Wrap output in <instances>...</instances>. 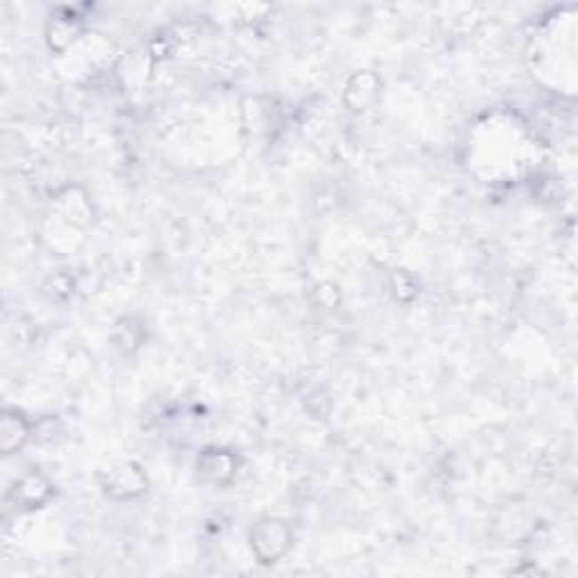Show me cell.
<instances>
[{"mask_svg": "<svg viewBox=\"0 0 578 578\" xmlns=\"http://www.w3.org/2000/svg\"><path fill=\"white\" fill-rule=\"evenodd\" d=\"M289 542H292L289 526L280 519L265 518L255 522L251 529V549L260 563H276L287 551Z\"/></svg>", "mask_w": 578, "mask_h": 578, "instance_id": "obj_1", "label": "cell"}, {"mask_svg": "<svg viewBox=\"0 0 578 578\" xmlns=\"http://www.w3.org/2000/svg\"><path fill=\"white\" fill-rule=\"evenodd\" d=\"M102 486L113 497H136L148 488V479L136 463H118V466L108 468Z\"/></svg>", "mask_w": 578, "mask_h": 578, "instance_id": "obj_2", "label": "cell"}, {"mask_svg": "<svg viewBox=\"0 0 578 578\" xmlns=\"http://www.w3.org/2000/svg\"><path fill=\"white\" fill-rule=\"evenodd\" d=\"M50 495V484L36 472L25 475L19 484L12 488V500L16 504L25 506V509H35V506L44 504Z\"/></svg>", "mask_w": 578, "mask_h": 578, "instance_id": "obj_3", "label": "cell"}, {"mask_svg": "<svg viewBox=\"0 0 578 578\" xmlns=\"http://www.w3.org/2000/svg\"><path fill=\"white\" fill-rule=\"evenodd\" d=\"M197 468H199L201 477H206V479H213L220 484V481H226L233 477V472H236V459L224 450H208L201 454L199 466Z\"/></svg>", "mask_w": 578, "mask_h": 578, "instance_id": "obj_4", "label": "cell"}, {"mask_svg": "<svg viewBox=\"0 0 578 578\" xmlns=\"http://www.w3.org/2000/svg\"><path fill=\"white\" fill-rule=\"evenodd\" d=\"M25 438H28V425H25L23 416L7 412L0 421V447H3V452L12 454L23 446Z\"/></svg>", "mask_w": 578, "mask_h": 578, "instance_id": "obj_5", "label": "cell"}]
</instances>
